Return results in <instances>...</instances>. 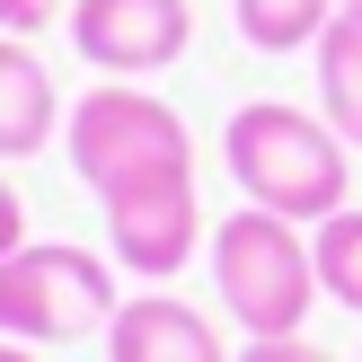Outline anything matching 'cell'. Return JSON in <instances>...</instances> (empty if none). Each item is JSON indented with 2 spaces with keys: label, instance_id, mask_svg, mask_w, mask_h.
<instances>
[{
  "label": "cell",
  "instance_id": "cell-14",
  "mask_svg": "<svg viewBox=\"0 0 362 362\" xmlns=\"http://www.w3.org/2000/svg\"><path fill=\"white\" fill-rule=\"evenodd\" d=\"M53 18V0H0V35H35Z\"/></svg>",
  "mask_w": 362,
  "mask_h": 362
},
{
  "label": "cell",
  "instance_id": "cell-11",
  "mask_svg": "<svg viewBox=\"0 0 362 362\" xmlns=\"http://www.w3.org/2000/svg\"><path fill=\"white\" fill-rule=\"evenodd\" d=\"M310 257H318V292L336 300V310L362 318V212H327V221L310 230Z\"/></svg>",
  "mask_w": 362,
  "mask_h": 362
},
{
  "label": "cell",
  "instance_id": "cell-1",
  "mask_svg": "<svg viewBox=\"0 0 362 362\" xmlns=\"http://www.w3.org/2000/svg\"><path fill=\"white\" fill-rule=\"evenodd\" d=\"M221 159H230V186L247 194L257 212H283V221L318 230L327 212H345V186H354V159H345V133L310 106H283V98H257L221 124Z\"/></svg>",
  "mask_w": 362,
  "mask_h": 362
},
{
  "label": "cell",
  "instance_id": "cell-16",
  "mask_svg": "<svg viewBox=\"0 0 362 362\" xmlns=\"http://www.w3.org/2000/svg\"><path fill=\"white\" fill-rule=\"evenodd\" d=\"M345 9H354V18H362V0H345Z\"/></svg>",
  "mask_w": 362,
  "mask_h": 362
},
{
  "label": "cell",
  "instance_id": "cell-10",
  "mask_svg": "<svg viewBox=\"0 0 362 362\" xmlns=\"http://www.w3.org/2000/svg\"><path fill=\"white\" fill-rule=\"evenodd\" d=\"M336 9H345V0H230L247 53H310Z\"/></svg>",
  "mask_w": 362,
  "mask_h": 362
},
{
  "label": "cell",
  "instance_id": "cell-17",
  "mask_svg": "<svg viewBox=\"0 0 362 362\" xmlns=\"http://www.w3.org/2000/svg\"><path fill=\"white\" fill-rule=\"evenodd\" d=\"M354 362H362V354H354Z\"/></svg>",
  "mask_w": 362,
  "mask_h": 362
},
{
  "label": "cell",
  "instance_id": "cell-15",
  "mask_svg": "<svg viewBox=\"0 0 362 362\" xmlns=\"http://www.w3.org/2000/svg\"><path fill=\"white\" fill-rule=\"evenodd\" d=\"M0 362H35V345H18V336H0Z\"/></svg>",
  "mask_w": 362,
  "mask_h": 362
},
{
  "label": "cell",
  "instance_id": "cell-3",
  "mask_svg": "<svg viewBox=\"0 0 362 362\" xmlns=\"http://www.w3.org/2000/svg\"><path fill=\"white\" fill-rule=\"evenodd\" d=\"M62 151H71V177L88 194H115V186H141V177H177L194 168V133L168 98L133 80H106L88 98H71L62 115Z\"/></svg>",
  "mask_w": 362,
  "mask_h": 362
},
{
  "label": "cell",
  "instance_id": "cell-12",
  "mask_svg": "<svg viewBox=\"0 0 362 362\" xmlns=\"http://www.w3.org/2000/svg\"><path fill=\"white\" fill-rule=\"evenodd\" d=\"M239 362H336L327 345H310V336H247Z\"/></svg>",
  "mask_w": 362,
  "mask_h": 362
},
{
  "label": "cell",
  "instance_id": "cell-13",
  "mask_svg": "<svg viewBox=\"0 0 362 362\" xmlns=\"http://www.w3.org/2000/svg\"><path fill=\"white\" fill-rule=\"evenodd\" d=\"M27 247V204H18V186L0 177V257H18Z\"/></svg>",
  "mask_w": 362,
  "mask_h": 362
},
{
  "label": "cell",
  "instance_id": "cell-2",
  "mask_svg": "<svg viewBox=\"0 0 362 362\" xmlns=\"http://www.w3.org/2000/svg\"><path fill=\"white\" fill-rule=\"evenodd\" d=\"M212 292H221L230 327L239 336H300L318 292V257H310V230L283 221V212L239 204L230 221H212Z\"/></svg>",
  "mask_w": 362,
  "mask_h": 362
},
{
  "label": "cell",
  "instance_id": "cell-7",
  "mask_svg": "<svg viewBox=\"0 0 362 362\" xmlns=\"http://www.w3.org/2000/svg\"><path fill=\"white\" fill-rule=\"evenodd\" d=\"M106 362H239V354L221 345V327H212L194 300H177L168 283H151V292H133L115 310Z\"/></svg>",
  "mask_w": 362,
  "mask_h": 362
},
{
  "label": "cell",
  "instance_id": "cell-8",
  "mask_svg": "<svg viewBox=\"0 0 362 362\" xmlns=\"http://www.w3.org/2000/svg\"><path fill=\"white\" fill-rule=\"evenodd\" d=\"M62 88H53L45 53L27 35H0V159H35L53 133H62Z\"/></svg>",
  "mask_w": 362,
  "mask_h": 362
},
{
  "label": "cell",
  "instance_id": "cell-6",
  "mask_svg": "<svg viewBox=\"0 0 362 362\" xmlns=\"http://www.w3.org/2000/svg\"><path fill=\"white\" fill-rule=\"evenodd\" d=\"M71 53L106 80H151L194 45V9L186 0H71Z\"/></svg>",
  "mask_w": 362,
  "mask_h": 362
},
{
  "label": "cell",
  "instance_id": "cell-5",
  "mask_svg": "<svg viewBox=\"0 0 362 362\" xmlns=\"http://www.w3.org/2000/svg\"><path fill=\"white\" fill-rule=\"evenodd\" d=\"M98 212H106V257H115L124 274H141V283L186 274L194 247H204V194H194V168L115 186V194H98Z\"/></svg>",
  "mask_w": 362,
  "mask_h": 362
},
{
  "label": "cell",
  "instance_id": "cell-9",
  "mask_svg": "<svg viewBox=\"0 0 362 362\" xmlns=\"http://www.w3.org/2000/svg\"><path fill=\"white\" fill-rule=\"evenodd\" d=\"M310 62H318V115L345 133V151H362V18L354 9L327 18V35L310 45Z\"/></svg>",
  "mask_w": 362,
  "mask_h": 362
},
{
  "label": "cell",
  "instance_id": "cell-4",
  "mask_svg": "<svg viewBox=\"0 0 362 362\" xmlns=\"http://www.w3.org/2000/svg\"><path fill=\"white\" fill-rule=\"evenodd\" d=\"M124 310L115 292V257L71 239H27L18 257H0V336L18 345H80L106 336Z\"/></svg>",
  "mask_w": 362,
  "mask_h": 362
}]
</instances>
